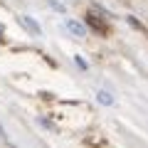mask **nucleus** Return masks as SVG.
<instances>
[{
	"mask_svg": "<svg viewBox=\"0 0 148 148\" xmlns=\"http://www.w3.org/2000/svg\"><path fill=\"white\" fill-rule=\"evenodd\" d=\"M64 27H67L69 35L77 37V40H84V37H86V25L79 22V20H69V17H67V20H64Z\"/></svg>",
	"mask_w": 148,
	"mask_h": 148,
	"instance_id": "obj_1",
	"label": "nucleus"
},
{
	"mask_svg": "<svg viewBox=\"0 0 148 148\" xmlns=\"http://www.w3.org/2000/svg\"><path fill=\"white\" fill-rule=\"evenodd\" d=\"M0 138H3V141H8V133L3 131V126H0Z\"/></svg>",
	"mask_w": 148,
	"mask_h": 148,
	"instance_id": "obj_6",
	"label": "nucleus"
},
{
	"mask_svg": "<svg viewBox=\"0 0 148 148\" xmlns=\"http://www.w3.org/2000/svg\"><path fill=\"white\" fill-rule=\"evenodd\" d=\"M96 101H99L101 106H111L114 104V96H111L109 91H96Z\"/></svg>",
	"mask_w": 148,
	"mask_h": 148,
	"instance_id": "obj_4",
	"label": "nucleus"
},
{
	"mask_svg": "<svg viewBox=\"0 0 148 148\" xmlns=\"http://www.w3.org/2000/svg\"><path fill=\"white\" fill-rule=\"evenodd\" d=\"M3 32H5V27H3V22H0V37H3Z\"/></svg>",
	"mask_w": 148,
	"mask_h": 148,
	"instance_id": "obj_7",
	"label": "nucleus"
},
{
	"mask_svg": "<svg viewBox=\"0 0 148 148\" xmlns=\"http://www.w3.org/2000/svg\"><path fill=\"white\" fill-rule=\"evenodd\" d=\"M17 22H20V25L25 27L27 32H32V35H42V27H40V22L32 20V17H27V15H17Z\"/></svg>",
	"mask_w": 148,
	"mask_h": 148,
	"instance_id": "obj_2",
	"label": "nucleus"
},
{
	"mask_svg": "<svg viewBox=\"0 0 148 148\" xmlns=\"http://www.w3.org/2000/svg\"><path fill=\"white\" fill-rule=\"evenodd\" d=\"M47 3H49V5L54 8V10H59V12H64V5H62V3H57V0H47Z\"/></svg>",
	"mask_w": 148,
	"mask_h": 148,
	"instance_id": "obj_5",
	"label": "nucleus"
},
{
	"mask_svg": "<svg viewBox=\"0 0 148 148\" xmlns=\"http://www.w3.org/2000/svg\"><path fill=\"white\" fill-rule=\"evenodd\" d=\"M86 25H89L91 30H96L99 35H104V32H106V25H104V22H101L99 17L94 15V12H89V15H86Z\"/></svg>",
	"mask_w": 148,
	"mask_h": 148,
	"instance_id": "obj_3",
	"label": "nucleus"
}]
</instances>
